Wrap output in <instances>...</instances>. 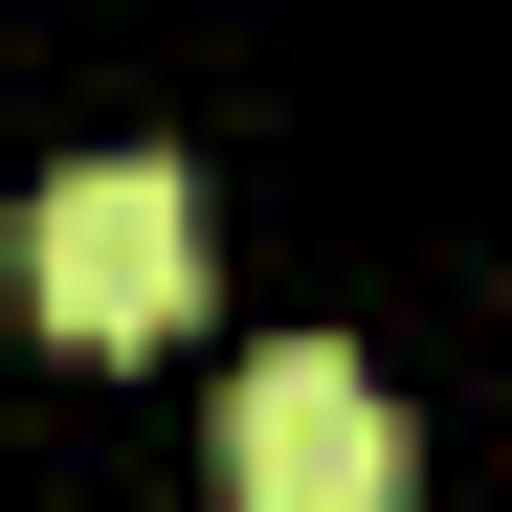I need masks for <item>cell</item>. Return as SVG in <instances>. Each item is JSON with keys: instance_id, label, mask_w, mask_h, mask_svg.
<instances>
[{"instance_id": "2", "label": "cell", "mask_w": 512, "mask_h": 512, "mask_svg": "<svg viewBox=\"0 0 512 512\" xmlns=\"http://www.w3.org/2000/svg\"><path fill=\"white\" fill-rule=\"evenodd\" d=\"M223 490H245V512H401V401H379L357 357L223 379Z\"/></svg>"}, {"instance_id": "1", "label": "cell", "mask_w": 512, "mask_h": 512, "mask_svg": "<svg viewBox=\"0 0 512 512\" xmlns=\"http://www.w3.org/2000/svg\"><path fill=\"white\" fill-rule=\"evenodd\" d=\"M23 312H45V357H156V334H201V179L179 156H67L23 201Z\"/></svg>"}]
</instances>
